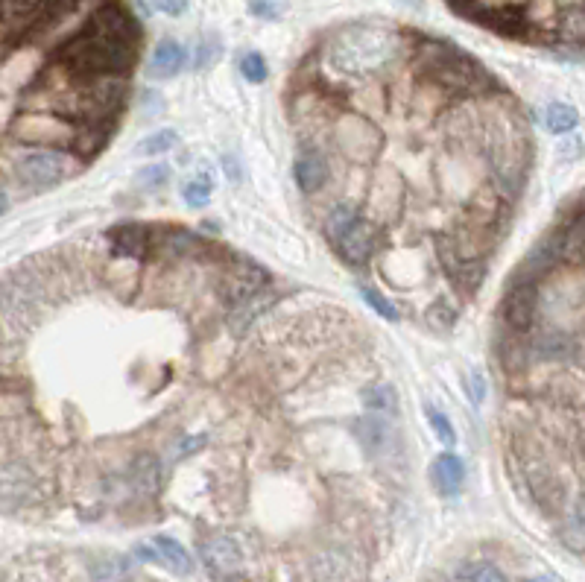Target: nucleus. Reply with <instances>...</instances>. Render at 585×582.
Segmentation results:
<instances>
[{"instance_id": "dca6fc26", "label": "nucleus", "mask_w": 585, "mask_h": 582, "mask_svg": "<svg viewBox=\"0 0 585 582\" xmlns=\"http://www.w3.org/2000/svg\"><path fill=\"white\" fill-rule=\"evenodd\" d=\"M328 182V161L316 150V147H305L299 158H296V185L302 194H316L322 191Z\"/></svg>"}, {"instance_id": "0eeeda50", "label": "nucleus", "mask_w": 585, "mask_h": 582, "mask_svg": "<svg viewBox=\"0 0 585 582\" xmlns=\"http://www.w3.org/2000/svg\"><path fill=\"white\" fill-rule=\"evenodd\" d=\"M331 141L351 161H369L381 150V132L369 117L357 112H343L337 120H331Z\"/></svg>"}, {"instance_id": "7ed1b4c3", "label": "nucleus", "mask_w": 585, "mask_h": 582, "mask_svg": "<svg viewBox=\"0 0 585 582\" xmlns=\"http://www.w3.org/2000/svg\"><path fill=\"white\" fill-rule=\"evenodd\" d=\"M489 135V161H492V176H495V188L507 199H515L524 188L530 161H533V147L527 138L524 126H515L509 120L504 129L498 132H486Z\"/></svg>"}, {"instance_id": "58836bf2", "label": "nucleus", "mask_w": 585, "mask_h": 582, "mask_svg": "<svg viewBox=\"0 0 585 582\" xmlns=\"http://www.w3.org/2000/svg\"><path fill=\"white\" fill-rule=\"evenodd\" d=\"M205 445V433H196L191 439H182V445H179V457H185V454H194Z\"/></svg>"}, {"instance_id": "aec40b11", "label": "nucleus", "mask_w": 585, "mask_h": 582, "mask_svg": "<svg viewBox=\"0 0 585 582\" xmlns=\"http://www.w3.org/2000/svg\"><path fill=\"white\" fill-rule=\"evenodd\" d=\"M153 547H156V562L167 565V568L176 571V574H194V559H191V553L176 542V539H170V536H156V539H153Z\"/></svg>"}, {"instance_id": "c85d7f7f", "label": "nucleus", "mask_w": 585, "mask_h": 582, "mask_svg": "<svg viewBox=\"0 0 585 582\" xmlns=\"http://www.w3.org/2000/svg\"><path fill=\"white\" fill-rule=\"evenodd\" d=\"M94 577L97 582H126L132 577V565L129 559H109L94 568Z\"/></svg>"}, {"instance_id": "423d86ee", "label": "nucleus", "mask_w": 585, "mask_h": 582, "mask_svg": "<svg viewBox=\"0 0 585 582\" xmlns=\"http://www.w3.org/2000/svg\"><path fill=\"white\" fill-rule=\"evenodd\" d=\"M12 170L24 185L41 191V188H53L62 179H68L77 170V164H74V156H65V150L39 147V150H30V153L12 158Z\"/></svg>"}, {"instance_id": "b1692460", "label": "nucleus", "mask_w": 585, "mask_h": 582, "mask_svg": "<svg viewBox=\"0 0 585 582\" xmlns=\"http://www.w3.org/2000/svg\"><path fill=\"white\" fill-rule=\"evenodd\" d=\"M545 123L550 132H556V135H568V132H574V129H577V123H580V112H577L571 103H550L545 112Z\"/></svg>"}, {"instance_id": "2f4dec72", "label": "nucleus", "mask_w": 585, "mask_h": 582, "mask_svg": "<svg viewBox=\"0 0 585 582\" xmlns=\"http://www.w3.org/2000/svg\"><path fill=\"white\" fill-rule=\"evenodd\" d=\"M360 296H363V302L378 313V316H384V319H390V322H398V308L392 305L387 296H381V293H375V290H369V287H360Z\"/></svg>"}, {"instance_id": "f3484780", "label": "nucleus", "mask_w": 585, "mask_h": 582, "mask_svg": "<svg viewBox=\"0 0 585 582\" xmlns=\"http://www.w3.org/2000/svg\"><path fill=\"white\" fill-rule=\"evenodd\" d=\"M188 65V50L176 39H161L150 56V77L173 79Z\"/></svg>"}, {"instance_id": "72a5a7b5", "label": "nucleus", "mask_w": 585, "mask_h": 582, "mask_svg": "<svg viewBox=\"0 0 585 582\" xmlns=\"http://www.w3.org/2000/svg\"><path fill=\"white\" fill-rule=\"evenodd\" d=\"M220 39H202L199 44V53H196V68H208L220 59Z\"/></svg>"}, {"instance_id": "bb28decb", "label": "nucleus", "mask_w": 585, "mask_h": 582, "mask_svg": "<svg viewBox=\"0 0 585 582\" xmlns=\"http://www.w3.org/2000/svg\"><path fill=\"white\" fill-rule=\"evenodd\" d=\"M176 144H179V132H176V129H161V132H153L150 138H144V141L135 147V153H138V156H164V153H170Z\"/></svg>"}, {"instance_id": "473e14b6", "label": "nucleus", "mask_w": 585, "mask_h": 582, "mask_svg": "<svg viewBox=\"0 0 585 582\" xmlns=\"http://www.w3.org/2000/svg\"><path fill=\"white\" fill-rule=\"evenodd\" d=\"M240 74L249 82H264L267 79V62L261 53H243L240 56Z\"/></svg>"}, {"instance_id": "5701e85b", "label": "nucleus", "mask_w": 585, "mask_h": 582, "mask_svg": "<svg viewBox=\"0 0 585 582\" xmlns=\"http://www.w3.org/2000/svg\"><path fill=\"white\" fill-rule=\"evenodd\" d=\"M530 351L539 357V360H562L571 354V343L562 337V334H553V331H545V334H536L530 340Z\"/></svg>"}, {"instance_id": "9d476101", "label": "nucleus", "mask_w": 585, "mask_h": 582, "mask_svg": "<svg viewBox=\"0 0 585 582\" xmlns=\"http://www.w3.org/2000/svg\"><path fill=\"white\" fill-rule=\"evenodd\" d=\"M270 281V275L255 267L252 261H234V267L220 281V296L229 302V305H243L249 299L258 296V290Z\"/></svg>"}, {"instance_id": "c9c22d12", "label": "nucleus", "mask_w": 585, "mask_h": 582, "mask_svg": "<svg viewBox=\"0 0 585 582\" xmlns=\"http://www.w3.org/2000/svg\"><path fill=\"white\" fill-rule=\"evenodd\" d=\"M468 580L471 582H507V577L495 568V565H477L468 571Z\"/></svg>"}, {"instance_id": "e433bc0d", "label": "nucleus", "mask_w": 585, "mask_h": 582, "mask_svg": "<svg viewBox=\"0 0 585 582\" xmlns=\"http://www.w3.org/2000/svg\"><path fill=\"white\" fill-rule=\"evenodd\" d=\"M153 6H156L158 12H164V15L179 18V15L188 9V0H153Z\"/></svg>"}, {"instance_id": "f704fd0d", "label": "nucleus", "mask_w": 585, "mask_h": 582, "mask_svg": "<svg viewBox=\"0 0 585 582\" xmlns=\"http://www.w3.org/2000/svg\"><path fill=\"white\" fill-rule=\"evenodd\" d=\"M167 167L164 164H158V167H147V170H141V188H147V191H156V188H161L164 182H167Z\"/></svg>"}, {"instance_id": "ddd939ff", "label": "nucleus", "mask_w": 585, "mask_h": 582, "mask_svg": "<svg viewBox=\"0 0 585 582\" xmlns=\"http://www.w3.org/2000/svg\"><path fill=\"white\" fill-rule=\"evenodd\" d=\"M439 255H442V264H445V272H448L454 290L463 296H474L486 278V261H463V258L451 255L448 249H439Z\"/></svg>"}, {"instance_id": "f257e3e1", "label": "nucleus", "mask_w": 585, "mask_h": 582, "mask_svg": "<svg viewBox=\"0 0 585 582\" xmlns=\"http://www.w3.org/2000/svg\"><path fill=\"white\" fill-rule=\"evenodd\" d=\"M141 41L115 39L106 33H97L94 27L79 30L77 36L56 47V65H62L71 77H129L138 62Z\"/></svg>"}, {"instance_id": "c756f323", "label": "nucleus", "mask_w": 585, "mask_h": 582, "mask_svg": "<svg viewBox=\"0 0 585 582\" xmlns=\"http://www.w3.org/2000/svg\"><path fill=\"white\" fill-rule=\"evenodd\" d=\"M428 422L433 427V433H436V439L442 442V445H457V430L451 425V419L442 413V410H436V407H428Z\"/></svg>"}, {"instance_id": "f8f14e48", "label": "nucleus", "mask_w": 585, "mask_h": 582, "mask_svg": "<svg viewBox=\"0 0 585 582\" xmlns=\"http://www.w3.org/2000/svg\"><path fill=\"white\" fill-rule=\"evenodd\" d=\"M202 559L205 565L220 574V577H232L243 568V553H240V544L229 539V536H214L202 544Z\"/></svg>"}, {"instance_id": "6e6552de", "label": "nucleus", "mask_w": 585, "mask_h": 582, "mask_svg": "<svg viewBox=\"0 0 585 582\" xmlns=\"http://www.w3.org/2000/svg\"><path fill=\"white\" fill-rule=\"evenodd\" d=\"M536 302H539V284L512 278L507 296L498 308L501 325L515 331V334H530L533 325H536Z\"/></svg>"}, {"instance_id": "1a4fd4ad", "label": "nucleus", "mask_w": 585, "mask_h": 582, "mask_svg": "<svg viewBox=\"0 0 585 582\" xmlns=\"http://www.w3.org/2000/svg\"><path fill=\"white\" fill-rule=\"evenodd\" d=\"M375 240H378V226L369 217L357 214L349 226L337 234L334 246L340 249V255L349 261L351 267H363L375 252Z\"/></svg>"}, {"instance_id": "20e7f679", "label": "nucleus", "mask_w": 585, "mask_h": 582, "mask_svg": "<svg viewBox=\"0 0 585 582\" xmlns=\"http://www.w3.org/2000/svg\"><path fill=\"white\" fill-rule=\"evenodd\" d=\"M79 138V123L53 112H27L6 123V144H33L47 150H74Z\"/></svg>"}, {"instance_id": "a878e982", "label": "nucleus", "mask_w": 585, "mask_h": 582, "mask_svg": "<svg viewBox=\"0 0 585 582\" xmlns=\"http://www.w3.org/2000/svg\"><path fill=\"white\" fill-rule=\"evenodd\" d=\"M132 480H135V486L141 489V492H147V495H153L158 492V483H161V466H158L156 457H138L135 460V466H132Z\"/></svg>"}, {"instance_id": "393cba45", "label": "nucleus", "mask_w": 585, "mask_h": 582, "mask_svg": "<svg viewBox=\"0 0 585 582\" xmlns=\"http://www.w3.org/2000/svg\"><path fill=\"white\" fill-rule=\"evenodd\" d=\"M194 249H202L199 237L185 229H164V240H161V252L170 255V258H185L191 255Z\"/></svg>"}, {"instance_id": "ea45409f", "label": "nucleus", "mask_w": 585, "mask_h": 582, "mask_svg": "<svg viewBox=\"0 0 585 582\" xmlns=\"http://www.w3.org/2000/svg\"><path fill=\"white\" fill-rule=\"evenodd\" d=\"M524 582H553V580H545V577H539V580H524Z\"/></svg>"}, {"instance_id": "4be33fe9", "label": "nucleus", "mask_w": 585, "mask_h": 582, "mask_svg": "<svg viewBox=\"0 0 585 582\" xmlns=\"http://www.w3.org/2000/svg\"><path fill=\"white\" fill-rule=\"evenodd\" d=\"M360 404L369 410V413H384V416H390L398 410V395H395V389L390 384H372V387H366L360 392Z\"/></svg>"}, {"instance_id": "f03ea898", "label": "nucleus", "mask_w": 585, "mask_h": 582, "mask_svg": "<svg viewBox=\"0 0 585 582\" xmlns=\"http://www.w3.org/2000/svg\"><path fill=\"white\" fill-rule=\"evenodd\" d=\"M401 53V36L375 24H351L325 41V62L337 74H378L390 68Z\"/></svg>"}, {"instance_id": "7c9ffc66", "label": "nucleus", "mask_w": 585, "mask_h": 582, "mask_svg": "<svg viewBox=\"0 0 585 582\" xmlns=\"http://www.w3.org/2000/svg\"><path fill=\"white\" fill-rule=\"evenodd\" d=\"M425 319H428L430 328H436V331H451L454 328V322H457V313L451 305H445L442 299L439 302H433L425 313Z\"/></svg>"}, {"instance_id": "4c0bfd02", "label": "nucleus", "mask_w": 585, "mask_h": 582, "mask_svg": "<svg viewBox=\"0 0 585 582\" xmlns=\"http://www.w3.org/2000/svg\"><path fill=\"white\" fill-rule=\"evenodd\" d=\"M468 395H471L474 404L483 401V395H486V381H483V375H477V372L468 375Z\"/></svg>"}, {"instance_id": "cd10ccee", "label": "nucleus", "mask_w": 585, "mask_h": 582, "mask_svg": "<svg viewBox=\"0 0 585 582\" xmlns=\"http://www.w3.org/2000/svg\"><path fill=\"white\" fill-rule=\"evenodd\" d=\"M211 191H214V179H211L208 173H196L194 179H188V182L182 185V196H185V202H188V205H194V208L205 205V202H208V196H211Z\"/></svg>"}, {"instance_id": "4468645a", "label": "nucleus", "mask_w": 585, "mask_h": 582, "mask_svg": "<svg viewBox=\"0 0 585 582\" xmlns=\"http://www.w3.org/2000/svg\"><path fill=\"white\" fill-rule=\"evenodd\" d=\"M109 243H112V255L115 258H144L147 249L153 246V232L147 226H138V223H123L109 232Z\"/></svg>"}, {"instance_id": "a211bd4d", "label": "nucleus", "mask_w": 585, "mask_h": 582, "mask_svg": "<svg viewBox=\"0 0 585 582\" xmlns=\"http://www.w3.org/2000/svg\"><path fill=\"white\" fill-rule=\"evenodd\" d=\"M430 480H433L436 492L457 495L463 489V480H466V466L457 454H439L430 468Z\"/></svg>"}, {"instance_id": "6ab92c4d", "label": "nucleus", "mask_w": 585, "mask_h": 582, "mask_svg": "<svg viewBox=\"0 0 585 582\" xmlns=\"http://www.w3.org/2000/svg\"><path fill=\"white\" fill-rule=\"evenodd\" d=\"M556 41L565 47H585V6H568L559 12Z\"/></svg>"}, {"instance_id": "39448f33", "label": "nucleus", "mask_w": 585, "mask_h": 582, "mask_svg": "<svg viewBox=\"0 0 585 582\" xmlns=\"http://www.w3.org/2000/svg\"><path fill=\"white\" fill-rule=\"evenodd\" d=\"M425 79L442 85L445 91H457V94H492L498 88V79L454 44Z\"/></svg>"}, {"instance_id": "9b49d317", "label": "nucleus", "mask_w": 585, "mask_h": 582, "mask_svg": "<svg viewBox=\"0 0 585 582\" xmlns=\"http://www.w3.org/2000/svg\"><path fill=\"white\" fill-rule=\"evenodd\" d=\"M550 249L556 252V258L562 264H585V208H577L565 226H559L553 234L545 237Z\"/></svg>"}, {"instance_id": "2eb2a0df", "label": "nucleus", "mask_w": 585, "mask_h": 582, "mask_svg": "<svg viewBox=\"0 0 585 582\" xmlns=\"http://www.w3.org/2000/svg\"><path fill=\"white\" fill-rule=\"evenodd\" d=\"M495 357H498V366L504 372H509V375L524 372L527 363H530V357H533L530 340H524V334H515V331L504 328L498 334V340H495Z\"/></svg>"}, {"instance_id": "412c9836", "label": "nucleus", "mask_w": 585, "mask_h": 582, "mask_svg": "<svg viewBox=\"0 0 585 582\" xmlns=\"http://www.w3.org/2000/svg\"><path fill=\"white\" fill-rule=\"evenodd\" d=\"M562 544L574 553H585V498H577L562 524Z\"/></svg>"}]
</instances>
